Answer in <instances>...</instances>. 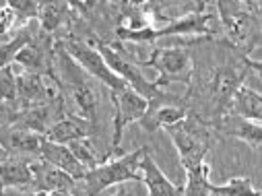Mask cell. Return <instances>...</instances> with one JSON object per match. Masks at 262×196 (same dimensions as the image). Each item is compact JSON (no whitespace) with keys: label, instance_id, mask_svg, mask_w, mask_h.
<instances>
[{"label":"cell","instance_id":"5","mask_svg":"<svg viewBox=\"0 0 262 196\" xmlns=\"http://www.w3.org/2000/svg\"><path fill=\"white\" fill-rule=\"evenodd\" d=\"M110 97L114 105V137H112V147L103 155V159L120 155V143H122L126 126L139 122L147 112V99L130 87L120 91H110Z\"/></svg>","mask_w":262,"mask_h":196},{"label":"cell","instance_id":"21","mask_svg":"<svg viewBox=\"0 0 262 196\" xmlns=\"http://www.w3.org/2000/svg\"><path fill=\"white\" fill-rule=\"evenodd\" d=\"M13 7V11L17 13V19H19V25L25 27L31 19H37L39 15V5L41 3H31V0H21V3H9Z\"/></svg>","mask_w":262,"mask_h":196},{"label":"cell","instance_id":"14","mask_svg":"<svg viewBox=\"0 0 262 196\" xmlns=\"http://www.w3.org/2000/svg\"><path fill=\"white\" fill-rule=\"evenodd\" d=\"M39 31L54 37L62 27L71 23V5L67 3H41L39 5V15H37Z\"/></svg>","mask_w":262,"mask_h":196},{"label":"cell","instance_id":"7","mask_svg":"<svg viewBox=\"0 0 262 196\" xmlns=\"http://www.w3.org/2000/svg\"><path fill=\"white\" fill-rule=\"evenodd\" d=\"M15 64L23 69V73L56 77L54 64H56V41L46 33H35L33 39L17 54Z\"/></svg>","mask_w":262,"mask_h":196},{"label":"cell","instance_id":"12","mask_svg":"<svg viewBox=\"0 0 262 196\" xmlns=\"http://www.w3.org/2000/svg\"><path fill=\"white\" fill-rule=\"evenodd\" d=\"M41 161L62 169L64 173L73 176L75 180H81L87 169L83 167V163L73 155V151L69 149V145H60V143H52V141H43V147H41V155H39Z\"/></svg>","mask_w":262,"mask_h":196},{"label":"cell","instance_id":"9","mask_svg":"<svg viewBox=\"0 0 262 196\" xmlns=\"http://www.w3.org/2000/svg\"><path fill=\"white\" fill-rule=\"evenodd\" d=\"M31 173H33V182L31 188L33 192H41V194H71L75 192V184L77 180L69 173H64L62 169L37 159L31 161Z\"/></svg>","mask_w":262,"mask_h":196},{"label":"cell","instance_id":"2","mask_svg":"<svg viewBox=\"0 0 262 196\" xmlns=\"http://www.w3.org/2000/svg\"><path fill=\"white\" fill-rule=\"evenodd\" d=\"M213 130H215L213 124H209L207 120H203L196 114H188L182 122L165 128V133L169 135V139L178 151L184 171L199 167L201 163L207 161V155H209L211 147L215 145Z\"/></svg>","mask_w":262,"mask_h":196},{"label":"cell","instance_id":"10","mask_svg":"<svg viewBox=\"0 0 262 196\" xmlns=\"http://www.w3.org/2000/svg\"><path fill=\"white\" fill-rule=\"evenodd\" d=\"M139 173L141 182L147 186V196H182V186L173 184L163 173V169L157 165L149 151L139 161Z\"/></svg>","mask_w":262,"mask_h":196},{"label":"cell","instance_id":"1","mask_svg":"<svg viewBox=\"0 0 262 196\" xmlns=\"http://www.w3.org/2000/svg\"><path fill=\"white\" fill-rule=\"evenodd\" d=\"M147 151L149 147L143 145L137 151L110 157L101 161L97 167L87 169V173L81 180H77L73 196H99L103 190L112 186H122L126 182H137V180L141 182L139 161Z\"/></svg>","mask_w":262,"mask_h":196},{"label":"cell","instance_id":"8","mask_svg":"<svg viewBox=\"0 0 262 196\" xmlns=\"http://www.w3.org/2000/svg\"><path fill=\"white\" fill-rule=\"evenodd\" d=\"M46 137L31 133V130L19 128L15 124L0 126V147L7 151L11 159H23V161H37L41 155Z\"/></svg>","mask_w":262,"mask_h":196},{"label":"cell","instance_id":"15","mask_svg":"<svg viewBox=\"0 0 262 196\" xmlns=\"http://www.w3.org/2000/svg\"><path fill=\"white\" fill-rule=\"evenodd\" d=\"M33 173L29 161L23 159H5L0 161V186H5L7 190H25L31 188Z\"/></svg>","mask_w":262,"mask_h":196},{"label":"cell","instance_id":"3","mask_svg":"<svg viewBox=\"0 0 262 196\" xmlns=\"http://www.w3.org/2000/svg\"><path fill=\"white\" fill-rule=\"evenodd\" d=\"M139 67L155 69L157 79L153 83L157 89H165L171 83L190 85L194 75L192 54L186 46H157L145 60H139Z\"/></svg>","mask_w":262,"mask_h":196},{"label":"cell","instance_id":"22","mask_svg":"<svg viewBox=\"0 0 262 196\" xmlns=\"http://www.w3.org/2000/svg\"><path fill=\"white\" fill-rule=\"evenodd\" d=\"M13 29H21L19 25V19H17V13L13 11V7L9 3H5L0 7V35H9Z\"/></svg>","mask_w":262,"mask_h":196},{"label":"cell","instance_id":"4","mask_svg":"<svg viewBox=\"0 0 262 196\" xmlns=\"http://www.w3.org/2000/svg\"><path fill=\"white\" fill-rule=\"evenodd\" d=\"M56 43L75 60V64H77V67H79L83 73H87L89 77L101 81L110 91L126 89V83L110 71V67L105 64V60H103V56L99 54V50L93 48L91 43H87V41H83V39H79V37H73V35H67V37H62V39H56Z\"/></svg>","mask_w":262,"mask_h":196},{"label":"cell","instance_id":"11","mask_svg":"<svg viewBox=\"0 0 262 196\" xmlns=\"http://www.w3.org/2000/svg\"><path fill=\"white\" fill-rule=\"evenodd\" d=\"M95 133V126L75 114L71 116H62L56 124L50 126V130L46 133V139L52 143H60V145H71L75 141L81 139H89Z\"/></svg>","mask_w":262,"mask_h":196},{"label":"cell","instance_id":"24","mask_svg":"<svg viewBox=\"0 0 262 196\" xmlns=\"http://www.w3.org/2000/svg\"><path fill=\"white\" fill-rule=\"evenodd\" d=\"M5 159H11V157L7 155V151H5L3 147H0V161H5Z\"/></svg>","mask_w":262,"mask_h":196},{"label":"cell","instance_id":"19","mask_svg":"<svg viewBox=\"0 0 262 196\" xmlns=\"http://www.w3.org/2000/svg\"><path fill=\"white\" fill-rule=\"evenodd\" d=\"M69 149L73 151V155L83 163V167L85 169H93V167H97L103 159L95 153V147H93V143L89 141V139H81V141H75V143H71L69 145Z\"/></svg>","mask_w":262,"mask_h":196},{"label":"cell","instance_id":"16","mask_svg":"<svg viewBox=\"0 0 262 196\" xmlns=\"http://www.w3.org/2000/svg\"><path fill=\"white\" fill-rule=\"evenodd\" d=\"M237 120H239V118H237ZM217 128L223 130L227 137L246 143V145H248L250 149H254V151H260V147H262V124H254V122L239 120L237 124H219Z\"/></svg>","mask_w":262,"mask_h":196},{"label":"cell","instance_id":"18","mask_svg":"<svg viewBox=\"0 0 262 196\" xmlns=\"http://www.w3.org/2000/svg\"><path fill=\"white\" fill-rule=\"evenodd\" d=\"M33 35H35V31H31V27L25 25V27H21L11 39H7V41L0 43V71L7 69V67H13L17 54L33 39Z\"/></svg>","mask_w":262,"mask_h":196},{"label":"cell","instance_id":"6","mask_svg":"<svg viewBox=\"0 0 262 196\" xmlns=\"http://www.w3.org/2000/svg\"><path fill=\"white\" fill-rule=\"evenodd\" d=\"M188 114H190L188 97L173 95L163 89L157 97L147 101V112L139 120V124L145 133H155V130H161V128L165 130L167 126L182 122Z\"/></svg>","mask_w":262,"mask_h":196},{"label":"cell","instance_id":"17","mask_svg":"<svg viewBox=\"0 0 262 196\" xmlns=\"http://www.w3.org/2000/svg\"><path fill=\"white\" fill-rule=\"evenodd\" d=\"M209 194L211 196H262L250 176H235V178H229L225 184L211 182Z\"/></svg>","mask_w":262,"mask_h":196},{"label":"cell","instance_id":"13","mask_svg":"<svg viewBox=\"0 0 262 196\" xmlns=\"http://www.w3.org/2000/svg\"><path fill=\"white\" fill-rule=\"evenodd\" d=\"M229 112H231V116H235L239 120L262 124V97H260V93L248 85H242L231 97Z\"/></svg>","mask_w":262,"mask_h":196},{"label":"cell","instance_id":"25","mask_svg":"<svg viewBox=\"0 0 262 196\" xmlns=\"http://www.w3.org/2000/svg\"><path fill=\"white\" fill-rule=\"evenodd\" d=\"M0 196H7V188L5 186H0Z\"/></svg>","mask_w":262,"mask_h":196},{"label":"cell","instance_id":"23","mask_svg":"<svg viewBox=\"0 0 262 196\" xmlns=\"http://www.w3.org/2000/svg\"><path fill=\"white\" fill-rule=\"evenodd\" d=\"M112 196H133V192H128V188H124V184L116 190V194H112Z\"/></svg>","mask_w":262,"mask_h":196},{"label":"cell","instance_id":"20","mask_svg":"<svg viewBox=\"0 0 262 196\" xmlns=\"http://www.w3.org/2000/svg\"><path fill=\"white\" fill-rule=\"evenodd\" d=\"M0 101L19 105V99H17V75H15L13 67H7V69L0 71Z\"/></svg>","mask_w":262,"mask_h":196}]
</instances>
